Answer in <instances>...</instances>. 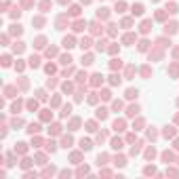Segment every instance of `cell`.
<instances>
[{"label": "cell", "mask_w": 179, "mask_h": 179, "mask_svg": "<svg viewBox=\"0 0 179 179\" xmlns=\"http://www.w3.org/2000/svg\"><path fill=\"white\" fill-rule=\"evenodd\" d=\"M137 97V89H128L126 91V99H135Z\"/></svg>", "instance_id": "cell-8"}, {"label": "cell", "mask_w": 179, "mask_h": 179, "mask_svg": "<svg viewBox=\"0 0 179 179\" xmlns=\"http://www.w3.org/2000/svg\"><path fill=\"white\" fill-rule=\"evenodd\" d=\"M93 82H95V84L103 82V76H101V74H95V76H93Z\"/></svg>", "instance_id": "cell-18"}, {"label": "cell", "mask_w": 179, "mask_h": 179, "mask_svg": "<svg viewBox=\"0 0 179 179\" xmlns=\"http://www.w3.org/2000/svg\"><path fill=\"white\" fill-rule=\"evenodd\" d=\"M150 25H152V21H143L141 23V32L145 34V32H150Z\"/></svg>", "instance_id": "cell-13"}, {"label": "cell", "mask_w": 179, "mask_h": 179, "mask_svg": "<svg viewBox=\"0 0 179 179\" xmlns=\"http://www.w3.org/2000/svg\"><path fill=\"white\" fill-rule=\"evenodd\" d=\"M11 34H21V25H13V30H11Z\"/></svg>", "instance_id": "cell-21"}, {"label": "cell", "mask_w": 179, "mask_h": 179, "mask_svg": "<svg viewBox=\"0 0 179 179\" xmlns=\"http://www.w3.org/2000/svg\"><path fill=\"white\" fill-rule=\"evenodd\" d=\"M97 118H101V120L108 118V110L105 108H99V110H97Z\"/></svg>", "instance_id": "cell-5"}, {"label": "cell", "mask_w": 179, "mask_h": 179, "mask_svg": "<svg viewBox=\"0 0 179 179\" xmlns=\"http://www.w3.org/2000/svg\"><path fill=\"white\" fill-rule=\"evenodd\" d=\"M38 131H40V126H38V124H30V128H27V133H32V135L38 133Z\"/></svg>", "instance_id": "cell-15"}, {"label": "cell", "mask_w": 179, "mask_h": 179, "mask_svg": "<svg viewBox=\"0 0 179 179\" xmlns=\"http://www.w3.org/2000/svg\"><path fill=\"white\" fill-rule=\"evenodd\" d=\"M133 15H143V4H133Z\"/></svg>", "instance_id": "cell-3"}, {"label": "cell", "mask_w": 179, "mask_h": 179, "mask_svg": "<svg viewBox=\"0 0 179 179\" xmlns=\"http://www.w3.org/2000/svg\"><path fill=\"white\" fill-rule=\"evenodd\" d=\"M70 13H72V15H78V13H80V9H78V6H72V11H70Z\"/></svg>", "instance_id": "cell-43"}, {"label": "cell", "mask_w": 179, "mask_h": 179, "mask_svg": "<svg viewBox=\"0 0 179 179\" xmlns=\"http://www.w3.org/2000/svg\"><path fill=\"white\" fill-rule=\"evenodd\" d=\"M63 46H66V48H72V46H74V38H72V36L63 38Z\"/></svg>", "instance_id": "cell-4"}, {"label": "cell", "mask_w": 179, "mask_h": 179, "mask_svg": "<svg viewBox=\"0 0 179 179\" xmlns=\"http://www.w3.org/2000/svg\"><path fill=\"white\" fill-rule=\"evenodd\" d=\"M84 27H87V23H84V21H76V23H74V30H76V32L84 30Z\"/></svg>", "instance_id": "cell-10"}, {"label": "cell", "mask_w": 179, "mask_h": 179, "mask_svg": "<svg viewBox=\"0 0 179 179\" xmlns=\"http://www.w3.org/2000/svg\"><path fill=\"white\" fill-rule=\"evenodd\" d=\"M2 66H4V68H6V66H11V57H9V55H4V57H2Z\"/></svg>", "instance_id": "cell-24"}, {"label": "cell", "mask_w": 179, "mask_h": 179, "mask_svg": "<svg viewBox=\"0 0 179 179\" xmlns=\"http://www.w3.org/2000/svg\"><path fill=\"white\" fill-rule=\"evenodd\" d=\"M70 61H72L70 55H63V57H61V63H70Z\"/></svg>", "instance_id": "cell-35"}, {"label": "cell", "mask_w": 179, "mask_h": 179, "mask_svg": "<svg viewBox=\"0 0 179 179\" xmlns=\"http://www.w3.org/2000/svg\"><path fill=\"white\" fill-rule=\"evenodd\" d=\"M112 148H114V150H120V148H122V141H120V139H114V141H112Z\"/></svg>", "instance_id": "cell-16"}, {"label": "cell", "mask_w": 179, "mask_h": 179, "mask_svg": "<svg viewBox=\"0 0 179 179\" xmlns=\"http://www.w3.org/2000/svg\"><path fill=\"white\" fill-rule=\"evenodd\" d=\"M108 15H110V11H108V9H99V13H97V17H99V19H105Z\"/></svg>", "instance_id": "cell-9"}, {"label": "cell", "mask_w": 179, "mask_h": 179, "mask_svg": "<svg viewBox=\"0 0 179 179\" xmlns=\"http://www.w3.org/2000/svg\"><path fill=\"white\" fill-rule=\"evenodd\" d=\"M82 61H84V66H91V63H93V55H87V57H82Z\"/></svg>", "instance_id": "cell-20"}, {"label": "cell", "mask_w": 179, "mask_h": 179, "mask_svg": "<svg viewBox=\"0 0 179 179\" xmlns=\"http://www.w3.org/2000/svg\"><path fill=\"white\" fill-rule=\"evenodd\" d=\"M93 148V143L89 141V139H82V141H80V150H84V152H89Z\"/></svg>", "instance_id": "cell-2"}, {"label": "cell", "mask_w": 179, "mask_h": 179, "mask_svg": "<svg viewBox=\"0 0 179 179\" xmlns=\"http://www.w3.org/2000/svg\"><path fill=\"white\" fill-rule=\"evenodd\" d=\"M167 11H169V13H177V4H169Z\"/></svg>", "instance_id": "cell-33"}, {"label": "cell", "mask_w": 179, "mask_h": 179, "mask_svg": "<svg viewBox=\"0 0 179 179\" xmlns=\"http://www.w3.org/2000/svg\"><path fill=\"white\" fill-rule=\"evenodd\" d=\"M15 152L23 154V152H25V143H17V148H15Z\"/></svg>", "instance_id": "cell-19"}, {"label": "cell", "mask_w": 179, "mask_h": 179, "mask_svg": "<svg viewBox=\"0 0 179 179\" xmlns=\"http://www.w3.org/2000/svg\"><path fill=\"white\" fill-rule=\"evenodd\" d=\"M114 131H124V120H116L114 122Z\"/></svg>", "instance_id": "cell-6"}, {"label": "cell", "mask_w": 179, "mask_h": 179, "mask_svg": "<svg viewBox=\"0 0 179 179\" xmlns=\"http://www.w3.org/2000/svg\"><path fill=\"white\" fill-rule=\"evenodd\" d=\"M101 97H103V99H110L112 95H110V91H103V93H101Z\"/></svg>", "instance_id": "cell-41"}, {"label": "cell", "mask_w": 179, "mask_h": 179, "mask_svg": "<svg viewBox=\"0 0 179 179\" xmlns=\"http://www.w3.org/2000/svg\"><path fill=\"white\" fill-rule=\"evenodd\" d=\"M78 126H80V118H74V120L70 122V131H76Z\"/></svg>", "instance_id": "cell-7"}, {"label": "cell", "mask_w": 179, "mask_h": 179, "mask_svg": "<svg viewBox=\"0 0 179 179\" xmlns=\"http://www.w3.org/2000/svg\"><path fill=\"white\" fill-rule=\"evenodd\" d=\"M70 110H72V108L66 105V108H63V112H61V116H70Z\"/></svg>", "instance_id": "cell-32"}, {"label": "cell", "mask_w": 179, "mask_h": 179, "mask_svg": "<svg viewBox=\"0 0 179 179\" xmlns=\"http://www.w3.org/2000/svg\"><path fill=\"white\" fill-rule=\"evenodd\" d=\"M95 126H97L95 122H89V124H87V131H91V133H93V131H95Z\"/></svg>", "instance_id": "cell-36"}, {"label": "cell", "mask_w": 179, "mask_h": 179, "mask_svg": "<svg viewBox=\"0 0 179 179\" xmlns=\"http://www.w3.org/2000/svg\"><path fill=\"white\" fill-rule=\"evenodd\" d=\"M137 112H139V105H131L128 108V116H135Z\"/></svg>", "instance_id": "cell-17"}, {"label": "cell", "mask_w": 179, "mask_h": 179, "mask_svg": "<svg viewBox=\"0 0 179 179\" xmlns=\"http://www.w3.org/2000/svg\"><path fill=\"white\" fill-rule=\"evenodd\" d=\"M36 105H38L36 101H27V108H30V110H36Z\"/></svg>", "instance_id": "cell-40"}, {"label": "cell", "mask_w": 179, "mask_h": 179, "mask_svg": "<svg viewBox=\"0 0 179 179\" xmlns=\"http://www.w3.org/2000/svg\"><path fill=\"white\" fill-rule=\"evenodd\" d=\"M173 135H175V128L173 126H167L164 128V137H173Z\"/></svg>", "instance_id": "cell-14"}, {"label": "cell", "mask_w": 179, "mask_h": 179, "mask_svg": "<svg viewBox=\"0 0 179 179\" xmlns=\"http://www.w3.org/2000/svg\"><path fill=\"white\" fill-rule=\"evenodd\" d=\"M80 46H82V48H89V46H91V40H89V38H84L82 42H80Z\"/></svg>", "instance_id": "cell-26"}, {"label": "cell", "mask_w": 179, "mask_h": 179, "mask_svg": "<svg viewBox=\"0 0 179 179\" xmlns=\"http://www.w3.org/2000/svg\"><path fill=\"white\" fill-rule=\"evenodd\" d=\"M91 27H93V32H95V34H97V32H101V27H99V23H93Z\"/></svg>", "instance_id": "cell-38"}, {"label": "cell", "mask_w": 179, "mask_h": 179, "mask_svg": "<svg viewBox=\"0 0 179 179\" xmlns=\"http://www.w3.org/2000/svg\"><path fill=\"white\" fill-rule=\"evenodd\" d=\"M80 158H82V156H80L78 152H74V154H72V160H74V164H78V160H80Z\"/></svg>", "instance_id": "cell-25"}, {"label": "cell", "mask_w": 179, "mask_h": 179, "mask_svg": "<svg viewBox=\"0 0 179 179\" xmlns=\"http://www.w3.org/2000/svg\"><path fill=\"white\" fill-rule=\"evenodd\" d=\"M145 48H148V40H141L139 42V51H145Z\"/></svg>", "instance_id": "cell-31"}, {"label": "cell", "mask_w": 179, "mask_h": 179, "mask_svg": "<svg viewBox=\"0 0 179 179\" xmlns=\"http://www.w3.org/2000/svg\"><path fill=\"white\" fill-rule=\"evenodd\" d=\"M70 145H72V137H66L63 139V148H70Z\"/></svg>", "instance_id": "cell-30"}, {"label": "cell", "mask_w": 179, "mask_h": 179, "mask_svg": "<svg viewBox=\"0 0 179 179\" xmlns=\"http://www.w3.org/2000/svg\"><path fill=\"white\" fill-rule=\"evenodd\" d=\"M164 32H167V34H175V32H177V23H175V21H171V23H167V27H164Z\"/></svg>", "instance_id": "cell-1"}, {"label": "cell", "mask_w": 179, "mask_h": 179, "mask_svg": "<svg viewBox=\"0 0 179 179\" xmlns=\"http://www.w3.org/2000/svg\"><path fill=\"white\" fill-rule=\"evenodd\" d=\"M46 150H48V152H55V150H57V148H55V141H48V145H46Z\"/></svg>", "instance_id": "cell-27"}, {"label": "cell", "mask_w": 179, "mask_h": 179, "mask_svg": "<svg viewBox=\"0 0 179 179\" xmlns=\"http://www.w3.org/2000/svg\"><path fill=\"white\" fill-rule=\"evenodd\" d=\"M40 118H42V120H48V118H51V114H48V110H44V112L40 114Z\"/></svg>", "instance_id": "cell-29"}, {"label": "cell", "mask_w": 179, "mask_h": 179, "mask_svg": "<svg viewBox=\"0 0 179 179\" xmlns=\"http://www.w3.org/2000/svg\"><path fill=\"white\" fill-rule=\"evenodd\" d=\"M59 2H70V0H59Z\"/></svg>", "instance_id": "cell-45"}, {"label": "cell", "mask_w": 179, "mask_h": 179, "mask_svg": "<svg viewBox=\"0 0 179 179\" xmlns=\"http://www.w3.org/2000/svg\"><path fill=\"white\" fill-rule=\"evenodd\" d=\"M116 164H118V167H124V164H126V162H124V158L120 156V158H116Z\"/></svg>", "instance_id": "cell-34"}, {"label": "cell", "mask_w": 179, "mask_h": 179, "mask_svg": "<svg viewBox=\"0 0 179 179\" xmlns=\"http://www.w3.org/2000/svg\"><path fill=\"white\" fill-rule=\"evenodd\" d=\"M150 173H156V169L154 167H148V169H145V175H150Z\"/></svg>", "instance_id": "cell-42"}, {"label": "cell", "mask_w": 179, "mask_h": 179, "mask_svg": "<svg viewBox=\"0 0 179 179\" xmlns=\"http://www.w3.org/2000/svg\"><path fill=\"white\" fill-rule=\"evenodd\" d=\"M44 42H46V40H44V38H38V40H36V46H38V48H40V46H44Z\"/></svg>", "instance_id": "cell-37"}, {"label": "cell", "mask_w": 179, "mask_h": 179, "mask_svg": "<svg viewBox=\"0 0 179 179\" xmlns=\"http://www.w3.org/2000/svg\"><path fill=\"white\" fill-rule=\"evenodd\" d=\"M124 42H126V44L133 42V34H126V36H124Z\"/></svg>", "instance_id": "cell-39"}, {"label": "cell", "mask_w": 179, "mask_h": 179, "mask_svg": "<svg viewBox=\"0 0 179 179\" xmlns=\"http://www.w3.org/2000/svg\"><path fill=\"white\" fill-rule=\"evenodd\" d=\"M175 150H179V139H177V141H175Z\"/></svg>", "instance_id": "cell-44"}, {"label": "cell", "mask_w": 179, "mask_h": 179, "mask_svg": "<svg viewBox=\"0 0 179 179\" xmlns=\"http://www.w3.org/2000/svg\"><path fill=\"white\" fill-rule=\"evenodd\" d=\"M38 61H40L38 57H32V59H30V66H32V68H38Z\"/></svg>", "instance_id": "cell-22"}, {"label": "cell", "mask_w": 179, "mask_h": 179, "mask_svg": "<svg viewBox=\"0 0 179 179\" xmlns=\"http://www.w3.org/2000/svg\"><path fill=\"white\" fill-rule=\"evenodd\" d=\"M110 82H112V84H120V76H118V74H112V76H110Z\"/></svg>", "instance_id": "cell-12"}, {"label": "cell", "mask_w": 179, "mask_h": 179, "mask_svg": "<svg viewBox=\"0 0 179 179\" xmlns=\"http://www.w3.org/2000/svg\"><path fill=\"white\" fill-rule=\"evenodd\" d=\"M116 68H118V70L122 68V61H120V59H112V70H116Z\"/></svg>", "instance_id": "cell-11"}, {"label": "cell", "mask_w": 179, "mask_h": 179, "mask_svg": "<svg viewBox=\"0 0 179 179\" xmlns=\"http://www.w3.org/2000/svg\"><path fill=\"white\" fill-rule=\"evenodd\" d=\"M82 2H84V4H87V2H91V0H82Z\"/></svg>", "instance_id": "cell-46"}, {"label": "cell", "mask_w": 179, "mask_h": 179, "mask_svg": "<svg viewBox=\"0 0 179 179\" xmlns=\"http://www.w3.org/2000/svg\"><path fill=\"white\" fill-rule=\"evenodd\" d=\"M23 51V42H17L15 44V53H21Z\"/></svg>", "instance_id": "cell-28"}, {"label": "cell", "mask_w": 179, "mask_h": 179, "mask_svg": "<svg viewBox=\"0 0 179 179\" xmlns=\"http://www.w3.org/2000/svg\"><path fill=\"white\" fill-rule=\"evenodd\" d=\"M124 9H126V4H124V2H116V11H118V13H122Z\"/></svg>", "instance_id": "cell-23"}]
</instances>
